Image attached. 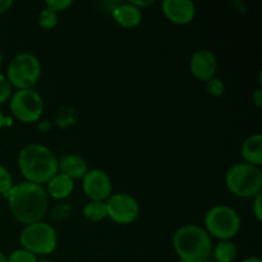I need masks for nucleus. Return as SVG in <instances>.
<instances>
[{"label":"nucleus","instance_id":"3","mask_svg":"<svg viewBox=\"0 0 262 262\" xmlns=\"http://www.w3.org/2000/svg\"><path fill=\"white\" fill-rule=\"evenodd\" d=\"M173 247L181 261L202 262L209 260L211 256L212 241L204 228L196 224H187L176 230Z\"/></svg>","mask_w":262,"mask_h":262},{"label":"nucleus","instance_id":"13","mask_svg":"<svg viewBox=\"0 0 262 262\" xmlns=\"http://www.w3.org/2000/svg\"><path fill=\"white\" fill-rule=\"evenodd\" d=\"M113 18L117 23L123 27H136L142 20V10L128 3H119L117 7L113 8Z\"/></svg>","mask_w":262,"mask_h":262},{"label":"nucleus","instance_id":"10","mask_svg":"<svg viewBox=\"0 0 262 262\" xmlns=\"http://www.w3.org/2000/svg\"><path fill=\"white\" fill-rule=\"evenodd\" d=\"M83 191L92 201H104L112 196L113 184L109 174L101 169H89L82 178Z\"/></svg>","mask_w":262,"mask_h":262},{"label":"nucleus","instance_id":"1","mask_svg":"<svg viewBox=\"0 0 262 262\" xmlns=\"http://www.w3.org/2000/svg\"><path fill=\"white\" fill-rule=\"evenodd\" d=\"M5 199L13 216L26 225L41 222L49 209L46 189L41 184L27 181L14 184Z\"/></svg>","mask_w":262,"mask_h":262},{"label":"nucleus","instance_id":"24","mask_svg":"<svg viewBox=\"0 0 262 262\" xmlns=\"http://www.w3.org/2000/svg\"><path fill=\"white\" fill-rule=\"evenodd\" d=\"M72 0H46L45 4L46 8H50L54 12H61V10H66L67 8H69L72 5Z\"/></svg>","mask_w":262,"mask_h":262},{"label":"nucleus","instance_id":"6","mask_svg":"<svg viewBox=\"0 0 262 262\" xmlns=\"http://www.w3.org/2000/svg\"><path fill=\"white\" fill-rule=\"evenodd\" d=\"M19 242L22 248L33 255H50L58 246V233L53 225L41 220L23 228Z\"/></svg>","mask_w":262,"mask_h":262},{"label":"nucleus","instance_id":"31","mask_svg":"<svg viewBox=\"0 0 262 262\" xmlns=\"http://www.w3.org/2000/svg\"><path fill=\"white\" fill-rule=\"evenodd\" d=\"M0 262H8V257L0 251Z\"/></svg>","mask_w":262,"mask_h":262},{"label":"nucleus","instance_id":"32","mask_svg":"<svg viewBox=\"0 0 262 262\" xmlns=\"http://www.w3.org/2000/svg\"><path fill=\"white\" fill-rule=\"evenodd\" d=\"M2 66H3V55L2 53H0V68H2Z\"/></svg>","mask_w":262,"mask_h":262},{"label":"nucleus","instance_id":"12","mask_svg":"<svg viewBox=\"0 0 262 262\" xmlns=\"http://www.w3.org/2000/svg\"><path fill=\"white\" fill-rule=\"evenodd\" d=\"M163 12L170 22L176 25H187L196 15V5L192 0H164Z\"/></svg>","mask_w":262,"mask_h":262},{"label":"nucleus","instance_id":"11","mask_svg":"<svg viewBox=\"0 0 262 262\" xmlns=\"http://www.w3.org/2000/svg\"><path fill=\"white\" fill-rule=\"evenodd\" d=\"M191 73L200 81L207 82L215 77L217 68V60L215 54L209 49H200L194 51L189 61Z\"/></svg>","mask_w":262,"mask_h":262},{"label":"nucleus","instance_id":"15","mask_svg":"<svg viewBox=\"0 0 262 262\" xmlns=\"http://www.w3.org/2000/svg\"><path fill=\"white\" fill-rule=\"evenodd\" d=\"M74 189V181L63 173H56L48 182V196L55 200L68 199Z\"/></svg>","mask_w":262,"mask_h":262},{"label":"nucleus","instance_id":"25","mask_svg":"<svg viewBox=\"0 0 262 262\" xmlns=\"http://www.w3.org/2000/svg\"><path fill=\"white\" fill-rule=\"evenodd\" d=\"M252 211L253 215L256 216V219L258 222H262V194H257V196L253 199V204H252Z\"/></svg>","mask_w":262,"mask_h":262},{"label":"nucleus","instance_id":"23","mask_svg":"<svg viewBox=\"0 0 262 262\" xmlns=\"http://www.w3.org/2000/svg\"><path fill=\"white\" fill-rule=\"evenodd\" d=\"M12 96V86L8 82L5 74L0 73V105L7 102Z\"/></svg>","mask_w":262,"mask_h":262},{"label":"nucleus","instance_id":"2","mask_svg":"<svg viewBox=\"0 0 262 262\" xmlns=\"http://www.w3.org/2000/svg\"><path fill=\"white\" fill-rule=\"evenodd\" d=\"M58 158L42 143H28L18 154V166L26 181L48 183L58 173Z\"/></svg>","mask_w":262,"mask_h":262},{"label":"nucleus","instance_id":"16","mask_svg":"<svg viewBox=\"0 0 262 262\" xmlns=\"http://www.w3.org/2000/svg\"><path fill=\"white\" fill-rule=\"evenodd\" d=\"M241 155L245 159V163L261 166L262 164V136L260 133L246 138L241 147Z\"/></svg>","mask_w":262,"mask_h":262},{"label":"nucleus","instance_id":"30","mask_svg":"<svg viewBox=\"0 0 262 262\" xmlns=\"http://www.w3.org/2000/svg\"><path fill=\"white\" fill-rule=\"evenodd\" d=\"M242 262H262V260L260 257H257V256H251V257L245 258Z\"/></svg>","mask_w":262,"mask_h":262},{"label":"nucleus","instance_id":"22","mask_svg":"<svg viewBox=\"0 0 262 262\" xmlns=\"http://www.w3.org/2000/svg\"><path fill=\"white\" fill-rule=\"evenodd\" d=\"M207 92L212 96H222L225 91V84L223 79L217 78V77H212L211 79L206 82Z\"/></svg>","mask_w":262,"mask_h":262},{"label":"nucleus","instance_id":"8","mask_svg":"<svg viewBox=\"0 0 262 262\" xmlns=\"http://www.w3.org/2000/svg\"><path fill=\"white\" fill-rule=\"evenodd\" d=\"M10 112L23 123L37 122L43 113V100L32 89L17 90L10 96Z\"/></svg>","mask_w":262,"mask_h":262},{"label":"nucleus","instance_id":"17","mask_svg":"<svg viewBox=\"0 0 262 262\" xmlns=\"http://www.w3.org/2000/svg\"><path fill=\"white\" fill-rule=\"evenodd\" d=\"M215 262H232L238 255V248L232 241H220L212 250Z\"/></svg>","mask_w":262,"mask_h":262},{"label":"nucleus","instance_id":"28","mask_svg":"<svg viewBox=\"0 0 262 262\" xmlns=\"http://www.w3.org/2000/svg\"><path fill=\"white\" fill-rule=\"evenodd\" d=\"M13 2L12 0H0V14L8 12L12 8Z\"/></svg>","mask_w":262,"mask_h":262},{"label":"nucleus","instance_id":"34","mask_svg":"<svg viewBox=\"0 0 262 262\" xmlns=\"http://www.w3.org/2000/svg\"><path fill=\"white\" fill-rule=\"evenodd\" d=\"M37 262H53V261H48V260H41V261H37Z\"/></svg>","mask_w":262,"mask_h":262},{"label":"nucleus","instance_id":"19","mask_svg":"<svg viewBox=\"0 0 262 262\" xmlns=\"http://www.w3.org/2000/svg\"><path fill=\"white\" fill-rule=\"evenodd\" d=\"M58 13L54 12L50 8H45L42 9V12L40 13V17H38V23L42 28L46 30H50V28L55 27L58 25Z\"/></svg>","mask_w":262,"mask_h":262},{"label":"nucleus","instance_id":"7","mask_svg":"<svg viewBox=\"0 0 262 262\" xmlns=\"http://www.w3.org/2000/svg\"><path fill=\"white\" fill-rule=\"evenodd\" d=\"M205 227L210 237L222 241H230L241 229V217L238 212L227 205H215L205 215Z\"/></svg>","mask_w":262,"mask_h":262},{"label":"nucleus","instance_id":"35","mask_svg":"<svg viewBox=\"0 0 262 262\" xmlns=\"http://www.w3.org/2000/svg\"><path fill=\"white\" fill-rule=\"evenodd\" d=\"M181 262H183V261H181Z\"/></svg>","mask_w":262,"mask_h":262},{"label":"nucleus","instance_id":"21","mask_svg":"<svg viewBox=\"0 0 262 262\" xmlns=\"http://www.w3.org/2000/svg\"><path fill=\"white\" fill-rule=\"evenodd\" d=\"M7 257L8 262H37V256L25 248H18V250L13 251Z\"/></svg>","mask_w":262,"mask_h":262},{"label":"nucleus","instance_id":"4","mask_svg":"<svg viewBox=\"0 0 262 262\" xmlns=\"http://www.w3.org/2000/svg\"><path fill=\"white\" fill-rule=\"evenodd\" d=\"M228 189L239 199H255L262 191V170L260 166L237 163L230 166L225 176Z\"/></svg>","mask_w":262,"mask_h":262},{"label":"nucleus","instance_id":"26","mask_svg":"<svg viewBox=\"0 0 262 262\" xmlns=\"http://www.w3.org/2000/svg\"><path fill=\"white\" fill-rule=\"evenodd\" d=\"M252 101H253V104H255V106L258 107V109L262 106V89L261 87H258V89L252 94Z\"/></svg>","mask_w":262,"mask_h":262},{"label":"nucleus","instance_id":"9","mask_svg":"<svg viewBox=\"0 0 262 262\" xmlns=\"http://www.w3.org/2000/svg\"><path fill=\"white\" fill-rule=\"evenodd\" d=\"M107 216L118 224H130L140 215V205L129 193H114L106 200Z\"/></svg>","mask_w":262,"mask_h":262},{"label":"nucleus","instance_id":"14","mask_svg":"<svg viewBox=\"0 0 262 262\" xmlns=\"http://www.w3.org/2000/svg\"><path fill=\"white\" fill-rule=\"evenodd\" d=\"M58 169L60 170V173L66 174L74 181L77 178H83L84 174L89 170V164L81 155L69 154L59 160Z\"/></svg>","mask_w":262,"mask_h":262},{"label":"nucleus","instance_id":"20","mask_svg":"<svg viewBox=\"0 0 262 262\" xmlns=\"http://www.w3.org/2000/svg\"><path fill=\"white\" fill-rule=\"evenodd\" d=\"M13 186L14 184H13L12 174H10V171L4 165L0 164V194L7 197V194L9 193Z\"/></svg>","mask_w":262,"mask_h":262},{"label":"nucleus","instance_id":"5","mask_svg":"<svg viewBox=\"0 0 262 262\" xmlns=\"http://www.w3.org/2000/svg\"><path fill=\"white\" fill-rule=\"evenodd\" d=\"M41 76V63L32 53H19L9 61L7 79L10 86L18 90L32 89Z\"/></svg>","mask_w":262,"mask_h":262},{"label":"nucleus","instance_id":"29","mask_svg":"<svg viewBox=\"0 0 262 262\" xmlns=\"http://www.w3.org/2000/svg\"><path fill=\"white\" fill-rule=\"evenodd\" d=\"M12 124V119H10V117H5L4 114H3V112L0 110V129H2L3 127H7V125H10Z\"/></svg>","mask_w":262,"mask_h":262},{"label":"nucleus","instance_id":"33","mask_svg":"<svg viewBox=\"0 0 262 262\" xmlns=\"http://www.w3.org/2000/svg\"><path fill=\"white\" fill-rule=\"evenodd\" d=\"M202 262H215L214 260H205V261H202Z\"/></svg>","mask_w":262,"mask_h":262},{"label":"nucleus","instance_id":"27","mask_svg":"<svg viewBox=\"0 0 262 262\" xmlns=\"http://www.w3.org/2000/svg\"><path fill=\"white\" fill-rule=\"evenodd\" d=\"M129 3H130V4L135 5V7L140 8L141 10H142V8L148 7V5L154 4L152 0H146V2H143V0H132V2H129Z\"/></svg>","mask_w":262,"mask_h":262},{"label":"nucleus","instance_id":"18","mask_svg":"<svg viewBox=\"0 0 262 262\" xmlns=\"http://www.w3.org/2000/svg\"><path fill=\"white\" fill-rule=\"evenodd\" d=\"M83 216L90 222H101L107 217L106 205L104 201H90L83 207Z\"/></svg>","mask_w":262,"mask_h":262}]
</instances>
